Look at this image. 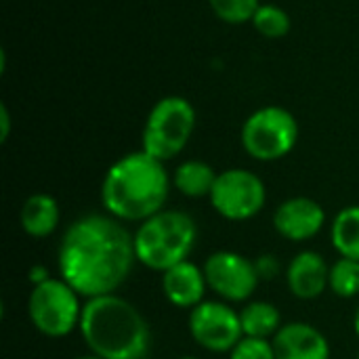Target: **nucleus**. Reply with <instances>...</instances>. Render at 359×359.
Wrapping results in <instances>:
<instances>
[{"label":"nucleus","instance_id":"f257e3e1","mask_svg":"<svg viewBox=\"0 0 359 359\" xmlns=\"http://www.w3.org/2000/svg\"><path fill=\"white\" fill-rule=\"evenodd\" d=\"M135 263V236L107 212H88L72 221L57 248L59 278L84 301L116 294Z\"/></svg>","mask_w":359,"mask_h":359},{"label":"nucleus","instance_id":"f03ea898","mask_svg":"<svg viewBox=\"0 0 359 359\" xmlns=\"http://www.w3.org/2000/svg\"><path fill=\"white\" fill-rule=\"evenodd\" d=\"M172 177L143 149L118 158L101 181V204L122 223H143L166 208Z\"/></svg>","mask_w":359,"mask_h":359},{"label":"nucleus","instance_id":"7ed1b4c3","mask_svg":"<svg viewBox=\"0 0 359 359\" xmlns=\"http://www.w3.org/2000/svg\"><path fill=\"white\" fill-rule=\"evenodd\" d=\"M78 332L88 351L101 359H145L151 349L147 320L118 294L84 301Z\"/></svg>","mask_w":359,"mask_h":359},{"label":"nucleus","instance_id":"20e7f679","mask_svg":"<svg viewBox=\"0 0 359 359\" xmlns=\"http://www.w3.org/2000/svg\"><path fill=\"white\" fill-rule=\"evenodd\" d=\"M133 236L137 263L164 273L170 267L189 261L198 242V225L191 215L177 208H164L139 223Z\"/></svg>","mask_w":359,"mask_h":359},{"label":"nucleus","instance_id":"39448f33","mask_svg":"<svg viewBox=\"0 0 359 359\" xmlns=\"http://www.w3.org/2000/svg\"><path fill=\"white\" fill-rule=\"evenodd\" d=\"M194 105L179 95L162 97L147 114L141 133V149L166 164L185 149L194 135Z\"/></svg>","mask_w":359,"mask_h":359},{"label":"nucleus","instance_id":"423d86ee","mask_svg":"<svg viewBox=\"0 0 359 359\" xmlns=\"http://www.w3.org/2000/svg\"><path fill=\"white\" fill-rule=\"evenodd\" d=\"M82 297L61 278L34 286L27 297V318L36 332L46 339H65L80 328Z\"/></svg>","mask_w":359,"mask_h":359},{"label":"nucleus","instance_id":"0eeeda50","mask_svg":"<svg viewBox=\"0 0 359 359\" xmlns=\"http://www.w3.org/2000/svg\"><path fill=\"white\" fill-rule=\"evenodd\" d=\"M299 122L286 107L265 105L252 111L242 124V147L259 162L286 158L299 141Z\"/></svg>","mask_w":359,"mask_h":359},{"label":"nucleus","instance_id":"6e6552de","mask_svg":"<svg viewBox=\"0 0 359 359\" xmlns=\"http://www.w3.org/2000/svg\"><path fill=\"white\" fill-rule=\"evenodd\" d=\"M210 206L225 221L242 223L255 219L267 204V187L248 168H227L219 172L210 191Z\"/></svg>","mask_w":359,"mask_h":359},{"label":"nucleus","instance_id":"1a4fd4ad","mask_svg":"<svg viewBox=\"0 0 359 359\" xmlns=\"http://www.w3.org/2000/svg\"><path fill=\"white\" fill-rule=\"evenodd\" d=\"M189 334L198 347L210 353H231L244 339L240 311L225 301H204L189 311Z\"/></svg>","mask_w":359,"mask_h":359},{"label":"nucleus","instance_id":"9d476101","mask_svg":"<svg viewBox=\"0 0 359 359\" xmlns=\"http://www.w3.org/2000/svg\"><path fill=\"white\" fill-rule=\"evenodd\" d=\"M202 269L208 290L225 303H246L261 282L255 261L233 250H217L208 255Z\"/></svg>","mask_w":359,"mask_h":359},{"label":"nucleus","instance_id":"9b49d317","mask_svg":"<svg viewBox=\"0 0 359 359\" xmlns=\"http://www.w3.org/2000/svg\"><path fill=\"white\" fill-rule=\"evenodd\" d=\"M326 225V210L313 198H288L273 212L276 231L288 242L313 240Z\"/></svg>","mask_w":359,"mask_h":359},{"label":"nucleus","instance_id":"f8f14e48","mask_svg":"<svg viewBox=\"0 0 359 359\" xmlns=\"http://www.w3.org/2000/svg\"><path fill=\"white\" fill-rule=\"evenodd\" d=\"M160 286H162L164 299L172 307L187 309V311H191L194 307L204 303L206 292H208V282H206L204 269L191 261H183V263L170 267L168 271H164Z\"/></svg>","mask_w":359,"mask_h":359},{"label":"nucleus","instance_id":"ddd939ff","mask_svg":"<svg viewBox=\"0 0 359 359\" xmlns=\"http://www.w3.org/2000/svg\"><path fill=\"white\" fill-rule=\"evenodd\" d=\"M278 359H330V343L307 322H288L271 339Z\"/></svg>","mask_w":359,"mask_h":359},{"label":"nucleus","instance_id":"4468645a","mask_svg":"<svg viewBox=\"0 0 359 359\" xmlns=\"http://www.w3.org/2000/svg\"><path fill=\"white\" fill-rule=\"evenodd\" d=\"M330 265L316 250L294 255L286 267V284L292 297L301 301H316L328 290Z\"/></svg>","mask_w":359,"mask_h":359},{"label":"nucleus","instance_id":"2eb2a0df","mask_svg":"<svg viewBox=\"0 0 359 359\" xmlns=\"http://www.w3.org/2000/svg\"><path fill=\"white\" fill-rule=\"evenodd\" d=\"M61 221V210L57 200L50 194H32L19 212V223L21 229L29 236V238H48L50 233H55V229L59 227Z\"/></svg>","mask_w":359,"mask_h":359},{"label":"nucleus","instance_id":"dca6fc26","mask_svg":"<svg viewBox=\"0 0 359 359\" xmlns=\"http://www.w3.org/2000/svg\"><path fill=\"white\" fill-rule=\"evenodd\" d=\"M219 172L202 160H185L172 172V187L185 198H210Z\"/></svg>","mask_w":359,"mask_h":359},{"label":"nucleus","instance_id":"f3484780","mask_svg":"<svg viewBox=\"0 0 359 359\" xmlns=\"http://www.w3.org/2000/svg\"><path fill=\"white\" fill-rule=\"evenodd\" d=\"M240 322L244 337L271 341L282 324V313L273 303L267 301H250L240 309Z\"/></svg>","mask_w":359,"mask_h":359},{"label":"nucleus","instance_id":"a211bd4d","mask_svg":"<svg viewBox=\"0 0 359 359\" xmlns=\"http://www.w3.org/2000/svg\"><path fill=\"white\" fill-rule=\"evenodd\" d=\"M330 242L339 257L359 261V204L337 212L330 225Z\"/></svg>","mask_w":359,"mask_h":359},{"label":"nucleus","instance_id":"6ab92c4d","mask_svg":"<svg viewBox=\"0 0 359 359\" xmlns=\"http://www.w3.org/2000/svg\"><path fill=\"white\" fill-rule=\"evenodd\" d=\"M328 290L339 299H353L359 294V261L337 259L330 265Z\"/></svg>","mask_w":359,"mask_h":359},{"label":"nucleus","instance_id":"aec40b11","mask_svg":"<svg viewBox=\"0 0 359 359\" xmlns=\"http://www.w3.org/2000/svg\"><path fill=\"white\" fill-rule=\"evenodd\" d=\"M255 29L265 38H284L290 32V15L278 4H261L252 17Z\"/></svg>","mask_w":359,"mask_h":359},{"label":"nucleus","instance_id":"412c9836","mask_svg":"<svg viewBox=\"0 0 359 359\" xmlns=\"http://www.w3.org/2000/svg\"><path fill=\"white\" fill-rule=\"evenodd\" d=\"M212 13L225 23H246L252 21L257 8L261 6L259 0H208Z\"/></svg>","mask_w":359,"mask_h":359},{"label":"nucleus","instance_id":"4be33fe9","mask_svg":"<svg viewBox=\"0 0 359 359\" xmlns=\"http://www.w3.org/2000/svg\"><path fill=\"white\" fill-rule=\"evenodd\" d=\"M229 359H278L271 341L244 337L229 353Z\"/></svg>","mask_w":359,"mask_h":359},{"label":"nucleus","instance_id":"5701e85b","mask_svg":"<svg viewBox=\"0 0 359 359\" xmlns=\"http://www.w3.org/2000/svg\"><path fill=\"white\" fill-rule=\"evenodd\" d=\"M255 267L261 280H276L282 271V263L276 255H261L255 259Z\"/></svg>","mask_w":359,"mask_h":359},{"label":"nucleus","instance_id":"b1692460","mask_svg":"<svg viewBox=\"0 0 359 359\" xmlns=\"http://www.w3.org/2000/svg\"><path fill=\"white\" fill-rule=\"evenodd\" d=\"M27 280H29L32 286H40V284H44V282L50 280V271H48L44 265H34V267L27 271Z\"/></svg>","mask_w":359,"mask_h":359},{"label":"nucleus","instance_id":"393cba45","mask_svg":"<svg viewBox=\"0 0 359 359\" xmlns=\"http://www.w3.org/2000/svg\"><path fill=\"white\" fill-rule=\"evenodd\" d=\"M11 135V114H8V107L2 103L0 105V141L4 143Z\"/></svg>","mask_w":359,"mask_h":359},{"label":"nucleus","instance_id":"a878e982","mask_svg":"<svg viewBox=\"0 0 359 359\" xmlns=\"http://www.w3.org/2000/svg\"><path fill=\"white\" fill-rule=\"evenodd\" d=\"M353 330H355V334H358L359 339V307L355 309V313H353Z\"/></svg>","mask_w":359,"mask_h":359},{"label":"nucleus","instance_id":"bb28decb","mask_svg":"<svg viewBox=\"0 0 359 359\" xmlns=\"http://www.w3.org/2000/svg\"><path fill=\"white\" fill-rule=\"evenodd\" d=\"M76 359H101V358H97V355L88 353V355H80V358H76Z\"/></svg>","mask_w":359,"mask_h":359},{"label":"nucleus","instance_id":"cd10ccee","mask_svg":"<svg viewBox=\"0 0 359 359\" xmlns=\"http://www.w3.org/2000/svg\"><path fill=\"white\" fill-rule=\"evenodd\" d=\"M179 359H200V358H194V355H185V358H179Z\"/></svg>","mask_w":359,"mask_h":359},{"label":"nucleus","instance_id":"c85d7f7f","mask_svg":"<svg viewBox=\"0 0 359 359\" xmlns=\"http://www.w3.org/2000/svg\"><path fill=\"white\" fill-rule=\"evenodd\" d=\"M358 359H359V353H358Z\"/></svg>","mask_w":359,"mask_h":359}]
</instances>
